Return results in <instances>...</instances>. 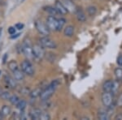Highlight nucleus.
Returning <instances> with one entry per match:
<instances>
[{
  "label": "nucleus",
  "mask_w": 122,
  "mask_h": 120,
  "mask_svg": "<svg viewBox=\"0 0 122 120\" xmlns=\"http://www.w3.org/2000/svg\"><path fill=\"white\" fill-rule=\"evenodd\" d=\"M59 84H60V80H53L51 83L49 84L41 92L40 96H39L41 100L42 101H48L50 99V97L54 94V92L56 90Z\"/></svg>",
  "instance_id": "nucleus-1"
},
{
  "label": "nucleus",
  "mask_w": 122,
  "mask_h": 120,
  "mask_svg": "<svg viewBox=\"0 0 122 120\" xmlns=\"http://www.w3.org/2000/svg\"><path fill=\"white\" fill-rule=\"evenodd\" d=\"M21 52L26 56V58L29 60L34 58L33 53V46L29 39H25L22 43V45H21Z\"/></svg>",
  "instance_id": "nucleus-2"
},
{
  "label": "nucleus",
  "mask_w": 122,
  "mask_h": 120,
  "mask_svg": "<svg viewBox=\"0 0 122 120\" xmlns=\"http://www.w3.org/2000/svg\"><path fill=\"white\" fill-rule=\"evenodd\" d=\"M20 69L24 72V74L28 76H33L35 74V70L33 67L32 62H30V60L26 59L24 60L20 64Z\"/></svg>",
  "instance_id": "nucleus-3"
},
{
  "label": "nucleus",
  "mask_w": 122,
  "mask_h": 120,
  "mask_svg": "<svg viewBox=\"0 0 122 120\" xmlns=\"http://www.w3.org/2000/svg\"><path fill=\"white\" fill-rule=\"evenodd\" d=\"M38 42L42 47L47 49H56L57 45L55 41H53L51 38H50L48 36H43L38 39Z\"/></svg>",
  "instance_id": "nucleus-4"
},
{
  "label": "nucleus",
  "mask_w": 122,
  "mask_h": 120,
  "mask_svg": "<svg viewBox=\"0 0 122 120\" xmlns=\"http://www.w3.org/2000/svg\"><path fill=\"white\" fill-rule=\"evenodd\" d=\"M34 26L35 29L38 32L40 33L42 36H48L51 33V30L49 29V28L47 27L46 24L43 23L42 20L40 19H37L34 22Z\"/></svg>",
  "instance_id": "nucleus-5"
},
{
  "label": "nucleus",
  "mask_w": 122,
  "mask_h": 120,
  "mask_svg": "<svg viewBox=\"0 0 122 120\" xmlns=\"http://www.w3.org/2000/svg\"><path fill=\"white\" fill-rule=\"evenodd\" d=\"M33 57L36 59H42L46 55V52H45V48L42 47L40 44H36L33 46Z\"/></svg>",
  "instance_id": "nucleus-6"
},
{
  "label": "nucleus",
  "mask_w": 122,
  "mask_h": 120,
  "mask_svg": "<svg viewBox=\"0 0 122 120\" xmlns=\"http://www.w3.org/2000/svg\"><path fill=\"white\" fill-rule=\"evenodd\" d=\"M102 103L105 107H109L111 105L113 104V96L111 92H104L102 94Z\"/></svg>",
  "instance_id": "nucleus-7"
},
{
  "label": "nucleus",
  "mask_w": 122,
  "mask_h": 120,
  "mask_svg": "<svg viewBox=\"0 0 122 120\" xmlns=\"http://www.w3.org/2000/svg\"><path fill=\"white\" fill-rule=\"evenodd\" d=\"M46 25L51 31H57V24H58V18L52 15H49L46 18Z\"/></svg>",
  "instance_id": "nucleus-8"
},
{
  "label": "nucleus",
  "mask_w": 122,
  "mask_h": 120,
  "mask_svg": "<svg viewBox=\"0 0 122 120\" xmlns=\"http://www.w3.org/2000/svg\"><path fill=\"white\" fill-rule=\"evenodd\" d=\"M61 2H62V3L64 4V7H65L68 12H70V13L76 12V7L72 0H61Z\"/></svg>",
  "instance_id": "nucleus-9"
},
{
  "label": "nucleus",
  "mask_w": 122,
  "mask_h": 120,
  "mask_svg": "<svg viewBox=\"0 0 122 120\" xmlns=\"http://www.w3.org/2000/svg\"><path fill=\"white\" fill-rule=\"evenodd\" d=\"M4 81L9 88H15L17 87V81L15 80L14 77H11L9 75H5L4 76Z\"/></svg>",
  "instance_id": "nucleus-10"
},
{
  "label": "nucleus",
  "mask_w": 122,
  "mask_h": 120,
  "mask_svg": "<svg viewBox=\"0 0 122 120\" xmlns=\"http://www.w3.org/2000/svg\"><path fill=\"white\" fill-rule=\"evenodd\" d=\"M55 7L57 9V11L60 12V15H66L68 13V11L65 8V7L62 3V2L60 0H56V3H55Z\"/></svg>",
  "instance_id": "nucleus-11"
},
{
  "label": "nucleus",
  "mask_w": 122,
  "mask_h": 120,
  "mask_svg": "<svg viewBox=\"0 0 122 120\" xmlns=\"http://www.w3.org/2000/svg\"><path fill=\"white\" fill-rule=\"evenodd\" d=\"M11 112V107L9 106H3V108L0 110V119H3L7 117Z\"/></svg>",
  "instance_id": "nucleus-12"
},
{
  "label": "nucleus",
  "mask_w": 122,
  "mask_h": 120,
  "mask_svg": "<svg viewBox=\"0 0 122 120\" xmlns=\"http://www.w3.org/2000/svg\"><path fill=\"white\" fill-rule=\"evenodd\" d=\"M42 114V110L38 108H34L29 113V117L31 119H34V120H38L40 119V116Z\"/></svg>",
  "instance_id": "nucleus-13"
},
{
  "label": "nucleus",
  "mask_w": 122,
  "mask_h": 120,
  "mask_svg": "<svg viewBox=\"0 0 122 120\" xmlns=\"http://www.w3.org/2000/svg\"><path fill=\"white\" fill-rule=\"evenodd\" d=\"M12 74H13V77L15 78V80L16 81H22V80H24V79H25V74L21 71L20 67L19 69L15 70V72H13Z\"/></svg>",
  "instance_id": "nucleus-14"
},
{
  "label": "nucleus",
  "mask_w": 122,
  "mask_h": 120,
  "mask_svg": "<svg viewBox=\"0 0 122 120\" xmlns=\"http://www.w3.org/2000/svg\"><path fill=\"white\" fill-rule=\"evenodd\" d=\"M45 11L50 15H52V16L57 17L59 15H60V12L57 11V9L55 7H52V6H47V7H45Z\"/></svg>",
  "instance_id": "nucleus-15"
},
{
  "label": "nucleus",
  "mask_w": 122,
  "mask_h": 120,
  "mask_svg": "<svg viewBox=\"0 0 122 120\" xmlns=\"http://www.w3.org/2000/svg\"><path fill=\"white\" fill-rule=\"evenodd\" d=\"M75 14H76V19H77L78 21H80V22H85V21L86 20V14H85L84 11H82V10L76 8Z\"/></svg>",
  "instance_id": "nucleus-16"
},
{
  "label": "nucleus",
  "mask_w": 122,
  "mask_h": 120,
  "mask_svg": "<svg viewBox=\"0 0 122 120\" xmlns=\"http://www.w3.org/2000/svg\"><path fill=\"white\" fill-rule=\"evenodd\" d=\"M98 118L100 120H108L110 118V115L108 114L107 110H105L103 109H101L98 113Z\"/></svg>",
  "instance_id": "nucleus-17"
},
{
  "label": "nucleus",
  "mask_w": 122,
  "mask_h": 120,
  "mask_svg": "<svg viewBox=\"0 0 122 120\" xmlns=\"http://www.w3.org/2000/svg\"><path fill=\"white\" fill-rule=\"evenodd\" d=\"M64 34L65 37H72L74 34V27L72 25H68L64 30Z\"/></svg>",
  "instance_id": "nucleus-18"
},
{
  "label": "nucleus",
  "mask_w": 122,
  "mask_h": 120,
  "mask_svg": "<svg viewBox=\"0 0 122 120\" xmlns=\"http://www.w3.org/2000/svg\"><path fill=\"white\" fill-rule=\"evenodd\" d=\"M112 85H113V81L112 80H107L105 81L103 84V92H112Z\"/></svg>",
  "instance_id": "nucleus-19"
},
{
  "label": "nucleus",
  "mask_w": 122,
  "mask_h": 120,
  "mask_svg": "<svg viewBox=\"0 0 122 120\" xmlns=\"http://www.w3.org/2000/svg\"><path fill=\"white\" fill-rule=\"evenodd\" d=\"M8 68L11 72H15V70L19 69L20 67H19V65H18V63H17L16 61L11 60L8 62Z\"/></svg>",
  "instance_id": "nucleus-20"
},
{
  "label": "nucleus",
  "mask_w": 122,
  "mask_h": 120,
  "mask_svg": "<svg viewBox=\"0 0 122 120\" xmlns=\"http://www.w3.org/2000/svg\"><path fill=\"white\" fill-rule=\"evenodd\" d=\"M42 91V89L40 88H35L34 90H33V91H31L30 92H29V97H30L31 98H33V99H35L36 97H38L40 96Z\"/></svg>",
  "instance_id": "nucleus-21"
},
{
  "label": "nucleus",
  "mask_w": 122,
  "mask_h": 120,
  "mask_svg": "<svg viewBox=\"0 0 122 120\" xmlns=\"http://www.w3.org/2000/svg\"><path fill=\"white\" fill-rule=\"evenodd\" d=\"M66 24V19L64 18H58V24H57V32H60L63 29L64 26Z\"/></svg>",
  "instance_id": "nucleus-22"
},
{
  "label": "nucleus",
  "mask_w": 122,
  "mask_h": 120,
  "mask_svg": "<svg viewBox=\"0 0 122 120\" xmlns=\"http://www.w3.org/2000/svg\"><path fill=\"white\" fill-rule=\"evenodd\" d=\"M15 106H16V108L20 111H24L27 106V102L26 101H25V100H20L19 102L17 103V105Z\"/></svg>",
  "instance_id": "nucleus-23"
},
{
  "label": "nucleus",
  "mask_w": 122,
  "mask_h": 120,
  "mask_svg": "<svg viewBox=\"0 0 122 120\" xmlns=\"http://www.w3.org/2000/svg\"><path fill=\"white\" fill-rule=\"evenodd\" d=\"M20 98L18 96H16V95H11V97H10V99L8 100V101H10V103L11 104V105H13V106H16L17 105V103L19 102L20 101Z\"/></svg>",
  "instance_id": "nucleus-24"
},
{
  "label": "nucleus",
  "mask_w": 122,
  "mask_h": 120,
  "mask_svg": "<svg viewBox=\"0 0 122 120\" xmlns=\"http://www.w3.org/2000/svg\"><path fill=\"white\" fill-rule=\"evenodd\" d=\"M87 12L90 16H94L97 13V8L94 6H90L87 7Z\"/></svg>",
  "instance_id": "nucleus-25"
},
{
  "label": "nucleus",
  "mask_w": 122,
  "mask_h": 120,
  "mask_svg": "<svg viewBox=\"0 0 122 120\" xmlns=\"http://www.w3.org/2000/svg\"><path fill=\"white\" fill-rule=\"evenodd\" d=\"M115 76L117 80H122V68L121 67H117V69L115 70Z\"/></svg>",
  "instance_id": "nucleus-26"
},
{
  "label": "nucleus",
  "mask_w": 122,
  "mask_h": 120,
  "mask_svg": "<svg viewBox=\"0 0 122 120\" xmlns=\"http://www.w3.org/2000/svg\"><path fill=\"white\" fill-rule=\"evenodd\" d=\"M1 97L3 98V100H6V101H8V100L10 99V97H11V94L9 92H7V91H5V92H1Z\"/></svg>",
  "instance_id": "nucleus-27"
},
{
  "label": "nucleus",
  "mask_w": 122,
  "mask_h": 120,
  "mask_svg": "<svg viewBox=\"0 0 122 120\" xmlns=\"http://www.w3.org/2000/svg\"><path fill=\"white\" fill-rule=\"evenodd\" d=\"M40 119L42 120H50L51 119V115H49L47 112H42L40 116Z\"/></svg>",
  "instance_id": "nucleus-28"
},
{
  "label": "nucleus",
  "mask_w": 122,
  "mask_h": 120,
  "mask_svg": "<svg viewBox=\"0 0 122 120\" xmlns=\"http://www.w3.org/2000/svg\"><path fill=\"white\" fill-rule=\"evenodd\" d=\"M118 87H119V83L117 81H113V85H112V89L111 93L112 94H115L117 92Z\"/></svg>",
  "instance_id": "nucleus-29"
},
{
  "label": "nucleus",
  "mask_w": 122,
  "mask_h": 120,
  "mask_svg": "<svg viewBox=\"0 0 122 120\" xmlns=\"http://www.w3.org/2000/svg\"><path fill=\"white\" fill-rule=\"evenodd\" d=\"M7 32H8V33L10 35H13L16 33V29L15 28V26L14 27L11 26V27H9L8 29H7Z\"/></svg>",
  "instance_id": "nucleus-30"
},
{
  "label": "nucleus",
  "mask_w": 122,
  "mask_h": 120,
  "mask_svg": "<svg viewBox=\"0 0 122 120\" xmlns=\"http://www.w3.org/2000/svg\"><path fill=\"white\" fill-rule=\"evenodd\" d=\"M117 106H119V107H122V92L118 97V99L117 101Z\"/></svg>",
  "instance_id": "nucleus-31"
},
{
  "label": "nucleus",
  "mask_w": 122,
  "mask_h": 120,
  "mask_svg": "<svg viewBox=\"0 0 122 120\" xmlns=\"http://www.w3.org/2000/svg\"><path fill=\"white\" fill-rule=\"evenodd\" d=\"M24 27H25V24L22 23H17L15 25V28L16 29V30H22Z\"/></svg>",
  "instance_id": "nucleus-32"
},
{
  "label": "nucleus",
  "mask_w": 122,
  "mask_h": 120,
  "mask_svg": "<svg viewBox=\"0 0 122 120\" xmlns=\"http://www.w3.org/2000/svg\"><path fill=\"white\" fill-rule=\"evenodd\" d=\"M117 62V64L119 65V66H122V55L118 56Z\"/></svg>",
  "instance_id": "nucleus-33"
},
{
  "label": "nucleus",
  "mask_w": 122,
  "mask_h": 120,
  "mask_svg": "<svg viewBox=\"0 0 122 120\" xmlns=\"http://www.w3.org/2000/svg\"><path fill=\"white\" fill-rule=\"evenodd\" d=\"M7 53H6V54H4L3 58V63L5 64L6 62H7Z\"/></svg>",
  "instance_id": "nucleus-34"
},
{
  "label": "nucleus",
  "mask_w": 122,
  "mask_h": 120,
  "mask_svg": "<svg viewBox=\"0 0 122 120\" xmlns=\"http://www.w3.org/2000/svg\"><path fill=\"white\" fill-rule=\"evenodd\" d=\"M20 33H15V34L11 35V39H15V38H16V37H20Z\"/></svg>",
  "instance_id": "nucleus-35"
},
{
  "label": "nucleus",
  "mask_w": 122,
  "mask_h": 120,
  "mask_svg": "<svg viewBox=\"0 0 122 120\" xmlns=\"http://www.w3.org/2000/svg\"><path fill=\"white\" fill-rule=\"evenodd\" d=\"M115 119H122V115H121V114H120V115H117V116H116Z\"/></svg>",
  "instance_id": "nucleus-36"
},
{
  "label": "nucleus",
  "mask_w": 122,
  "mask_h": 120,
  "mask_svg": "<svg viewBox=\"0 0 122 120\" xmlns=\"http://www.w3.org/2000/svg\"><path fill=\"white\" fill-rule=\"evenodd\" d=\"M2 33H3V28H0V38H1L2 36Z\"/></svg>",
  "instance_id": "nucleus-37"
},
{
  "label": "nucleus",
  "mask_w": 122,
  "mask_h": 120,
  "mask_svg": "<svg viewBox=\"0 0 122 120\" xmlns=\"http://www.w3.org/2000/svg\"><path fill=\"white\" fill-rule=\"evenodd\" d=\"M0 74H1V71H0Z\"/></svg>",
  "instance_id": "nucleus-38"
}]
</instances>
